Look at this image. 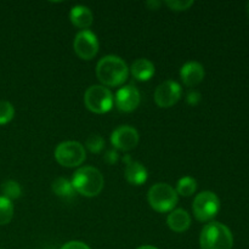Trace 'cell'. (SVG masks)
Masks as SVG:
<instances>
[{
    "instance_id": "cell-1",
    "label": "cell",
    "mask_w": 249,
    "mask_h": 249,
    "mask_svg": "<svg viewBox=\"0 0 249 249\" xmlns=\"http://www.w3.org/2000/svg\"><path fill=\"white\" fill-rule=\"evenodd\" d=\"M96 75L102 84L118 87L128 79L129 68L119 56L107 55L97 62Z\"/></svg>"
},
{
    "instance_id": "cell-2",
    "label": "cell",
    "mask_w": 249,
    "mask_h": 249,
    "mask_svg": "<svg viewBox=\"0 0 249 249\" xmlns=\"http://www.w3.org/2000/svg\"><path fill=\"white\" fill-rule=\"evenodd\" d=\"M72 185L75 192L85 197L100 195L105 185L101 172L94 167H82L73 174Z\"/></svg>"
},
{
    "instance_id": "cell-3",
    "label": "cell",
    "mask_w": 249,
    "mask_h": 249,
    "mask_svg": "<svg viewBox=\"0 0 249 249\" xmlns=\"http://www.w3.org/2000/svg\"><path fill=\"white\" fill-rule=\"evenodd\" d=\"M201 249H232L233 236L230 229L221 223H209L199 236Z\"/></svg>"
},
{
    "instance_id": "cell-4",
    "label": "cell",
    "mask_w": 249,
    "mask_h": 249,
    "mask_svg": "<svg viewBox=\"0 0 249 249\" xmlns=\"http://www.w3.org/2000/svg\"><path fill=\"white\" fill-rule=\"evenodd\" d=\"M147 199L151 208L160 213H167L174 209V207L178 204L179 197L175 189H173L170 185L165 182H158L150 187Z\"/></svg>"
},
{
    "instance_id": "cell-5",
    "label": "cell",
    "mask_w": 249,
    "mask_h": 249,
    "mask_svg": "<svg viewBox=\"0 0 249 249\" xmlns=\"http://www.w3.org/2000/svg\"><path fill=\"white\" fill-rule=\"evenodd\" d=\"M113 101L112 92L104 85H91L84 94V104L87 108L97 114L111 111Z\"/></svg>"
},
{
    "instance_id": "cell-6",
    "label": "cell",
    "mask_w": 249,
    "mask_h": 249,
    "mask_svg": "<svg viewBox=\"0 0 249 249\" xmlns=\"http://www.w3.org/2000/svg\"><path fill=\"white\" fill-rule=\"evenodd\" d=\"M87 158L84 146L78 141H65L55 148V160L67 168L79 167Z\"/></svg>"
},
{
    "instance_id": "cell-7",
    "label": "cell",
    "mask_w": 249,
    "mask_h": 249,
    "mask_svg": "<svg viewBox=\"0 0 249 249\" xmlns=\"http://www.w3.org/2000/svg\"><path fill=\"white\" fill-rule=\"evenodd\" d=\"M192 208L197 220L207 223L215 218L220 211V199L214 192L203 191L196 196Z\"/></svg>"
},
{
    "instance_id": "cell-8",
    "label": "cell",
    "mask_w": 249,
    "mask_h": 249,
    "mask_svg": "<svg viewBox=\"0 0 249 249\" xmlns=\"http://www.w3.org/2000/svg\"><path fill=\"white\" fill-rule=\"evenodd\" d=\"M74 53L83 60H91L99 51V40L96 34L89 29L78 32L73 41Z\"/></svg>"
},
{
    "instance_id": "cell-9",
    "label": "cell",
    "mask_w": 249,
    "mask_h": 249,
    "mask_svg": "<svg viewBox=\"0 0 249 249\" xmlns=\"http://www.w3.org/2000/svg\"><path fill=\"white\" fill-rule=\"evenodd\" d=\"M181 97V87L174 80H165L160 83L155 91V101L162 108L174 106Z\"/></svg>"
},
{
    "instance_id": "cell-10",
    "label": "cell",
    "mask_w": 249,
    "mask_h": 249,
    "mask_svg": "<svg viewBox=\"0 0 249 249\" xmlns=\"http://www.w3.org/2000/svg\"><path fill=\"white\" fill-rule=\"evenodd\" d=\"M111 142L114 148L121 151H130L139 143V133L135 128L121 125L111 134Z\"/></svg>"
},
{
    "instance_id": "cell-11",
    "label": "cell",
    "mask_w": 249,
    "mask_h": 249,
    "mask_svg": "<svg viewBox=\"0 0 249 249\" xmlns=\"http://www.w3.org/2000/svg\"><path fill=\"white\" fill-rule=\"evenodd\" d=\"M116 106L122 112H133L138 108L141 101V95L134 85H125L117 91Z\"/></svg>"
},
{
    "instance_id": "cell-12",
    "label": "cell",
    "mask_w": 249,
    "mask_h": 249,
    "mask_svg": "<svg viewBox=\"0 0 249 249\" xmlns=\"http://www.w3.org/2000/svg\"><path fill=\"white\" fill-rule=\"evenodd\" d=\"M123 160L126 164L124 174H125L129 184L135 185V186H140V185L145 184L146 180H147V170H146V168L141 163L131 160L130 156H125Z\"/></svg>"
},
{
    "instance_id": "cell-13",
    "label": "cell",
    "mask_w": 249,
    "mask_h": 249,
    "mask_svg": "<svg viewBox=\"0 0 249 249\" xmlns=\"http://www.w3.org/2000/svg\"><path fill=\"white\" fill-rule=\"evenodd\" d=\"M204 67L199 62L190 61L180 70V77L187 87H196L204 79Z\"/></svg>"
},
{
    "instance_id": "cell-14",
    "label": "cell",
    "mask_w": 249,
    "mask_h": 249,
    "mask_svg": "<svg viewBox=\"0 0 249 249\" xmlns=\"http://www.w3.org/2000/svg\"><path fill=\"white\" fill-rule=\"evenodd\" d=\"M70 18L71 22H72L77 28L85 31V29L89 28L92 24V22H94V15H92L91 10L88 6H84V5H77V6H73L72 10H71Z\"/></svg>"
},
{
    "instance_id": "cell-15",
    "label": "cell",
    "mask_w": 249,
    "mask_h": 249,
    "mask_svg": "<svg viewBox=\"0 0 249 249\" xmlns=\"http://www.w3.org/2000/svg\"><path fill=\"white\" fill-rule=\"evenodd\" d=\"M167 224L174 232H184L191 225V216L185 209H175L168 215Z\"/></svg>"
},
{
    "instance_id": "cell-16",
    "label": "cell",
    "mask_w": 249,
    "mask_h": 249,
    "mask_svg": "<svg viewBox=\"0 0 249 249\" xmlns=\"http://www.w3.org/2000/svg\"><path fill=\"white\" fill-rule=\"evenodd\" d=\"M131 74L140 82H147L155 74V65L147 58H138L131 65Z\"/></svg>"
},
{
    "instance_id": "cell-17",
    "label": "cell",
    "mask_w": 249,
    "mask_h": 249,
    "mask_svg": "<svg viewBox=\"0 0 249 249\" xmlns=\"http://www.w3.org/2000/svg\"><path fill=\"white\" fill-rule=\"evenodd\" d=\"M53 191L56 196L61 197V198H70L75 192L72 182L65 178H57L53 182Z\"/></svg>"
},
{
    "instance_id": "cell-18",
    "label": "cell",
    "mask_w": 249,
    "mask_h": 249,
    "mask_svg": "<svg viewBox=\"0 0 249 249\" xmlns=\"http://www.w3.org/2000/svg\"><path fill=\"white\" fill-rule=\"evenodd\" d=\"M197 190V181L191 177H184L178 181L177 184V194L181 196H191L196 192Z\"/></svg>"
},
{
    "instance_id": "cell-19",
    "label": "cell",
    "mask_w": 249,
    "mask_h": 249,
    "mask_svg": "<svg viewBox=\"0 0 249 249\" xmlns=\"http://www.w3.org/2000/svg\"><path fill=\"white\" fill-rule=\"evenodd\" d=\"M14 216V204L10 199L0 196V225H7Z\"/></svg>"
},
{
    "instance_id": "cell-20",
    "label": "cell",
    "mask_w": 249,
    "mask_h": 249,
    "mask_svg": "<svg viewBox=\"0 0 249 249\" xmlns=\"http://www.w3.org/2000/svg\"><path fill=\"white\" fill-rule=\"evenodd\" d=\"M1 192L2 197L12 201V199H16L21 197L22 189L18 182L14 181V180H7V181H5L1 185Z\"/></svg>"
},
{
    "instance_id": "cell-21",
    "label": "cell",
    "mask_w": 249,
    "mask_h": 249,
    "mask_svg": "<svg viewBox=\"0 0 249 249\" xmlns=\"http://www.w3.org/2000/svg\"><path fill=\"white\" fill-rule=\"evenodd\" d=\"M15 116V108L9 101L0 100V125L9 123Z\"/></svg>"
},
{
    "instance_id": "cell-22",
    "label": "cell",
    "mask_w": 249,
    "mask_h": 249,
    "mask_svg": "<svg viewBox=\"0 0 249 249\" xmlns=\"http://www.w3.org/2000/svg\"><path fill=\"white\" fill-rule=\"evenodd\" d=\"M85 147L92 153H99L104 150L105 147V140L102 136L97 135V134H92L85 141Z\"/></svg>"
},
{
    "instance_id": "cell-23",
    "label": "cell",
    "mask_w": 249,
    "mask_h": 249,
    "mask_svg": "<svg viewBox=\"0 0 249 249\" xmlns=\"http://www.w3.org/2000/svg\"><path fill=\"white\" fill-rule=\"evenodd\" d=\"M165 5L174 11H185L194 5V1L192 0H168L165 1Z\"/></svg>"
},
{
    "instance_id": "cell-24",
    "label": "cell",
    "mask_w": 249,
    "mask_h": 249,
    "mask_svg": "<svg viewBox=\"0 0 249 249\" xmlns=\"http://www.w3.org/2000/svg\"><path fill=\"white\" fill-rule=\"evenodd\" d=\"M61 249H90V247L85 245L84 242H80V241H71V242L63 245Z\"/></svg>"
},
{
    "instance_id": "cell-25",
    "label": "cell",
    "mask_w": 249,
    "mask_h": 249,
    "mask_svg": "<svg viewBox=\"0 0 249 249\" xmlns=\"http://www.w3.org/2000/svg\"><path fill=\"white\" fill-rule=\"evenodd\" d=\"M104 160L105 162H107L108 164H113L118 160V152L114 150H108L104 156Z\"/></svg>"
},
{
    "instance_id": "cell-26",
    "label": "cell",
    "mask_w": 249,
    "mask_h": 249,
    "mask_svg": "<svg viewBox=\"0 0 249 249\" xmlns=\"http://www.w3.org/2000/svg\"><path fill=\"white\" fill-rule=\"evenodd\" d=\"M186 100L190 105L195 106V105H197L199 101H201V94H199L198 91H191L189 92V95H187Z\"/></svg>"
},
{
    "instance_id": "cell-27",
    "label": "cell",
    "mask_w": 249,
    "mask_h": 249,
    "mask_svg": "<svg viewBox=\"0 0 249 249\" xmlns=\"http://www.w3.org/2000/svg\"><path fill=\"white\" fill-rule=\"evenodd\" d=\"M147 6H150L151 10H157L158 7L160 6V2L156 1V0H153V1H147Z\"/></svg>"
},
{
    "instance_id": "cell-28",
    "label": "cell",
    "mask_w": 249,
    "mask_h": 249,
    "mask_svg": "<svg viewBox=\"0 0 249 249\" xmlns=\"http://www.w3.org/2000/svg\"><path fill=\"white\" fill-rule=\"evenodd\" d=\"M136 249H158V248L153 247V246H141V247H139Z\"/></svg>"
},
{
    "instance_id": "cell-29",
    "label": "cell",
    "mask_w": 249,
    "mask_h": 249,
    "mask_svg": "<svg viewBox=\"0 0 249 249\" xmlns=\"http://www.w3.org/2000/svg\"><path fill=\"white\" fill-rule=\"evenodd\" d=\"M247 12H248V16H249V2L247 4Z\"/></svg>"
}]
</instances>
